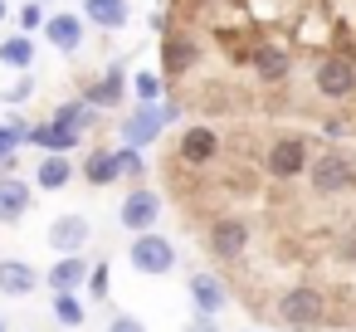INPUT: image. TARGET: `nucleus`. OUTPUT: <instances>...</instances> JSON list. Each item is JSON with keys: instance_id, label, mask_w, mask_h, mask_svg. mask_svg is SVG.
<instances>
[{"instance_id": "nucleus-14", "label": "nucleus", "mask_w": 356, "mask_h": 332, "mask_svg": "<svg viewBox=\"0 0 356 332\" xmlns=\"http://www.w3.org/2000/svg\"><path fill=\"white\" fill-rule=\"evenodd\" d=\"M44 40H49L59 54H79V49H83V20H79L74 10L49 15V20H44Z\"/></svg>"}, {"instance_id": "nucleus-9", "label": "nucleus", "mask_w": 356, "mask_h": 332, "mask_svg": "<svg viewBox=\"0 0 356 332\" xmlns=\"http://www.w3.org/2000/svg\"><path fill=\"white\" fill-rule=\"evenodd\" d=\"M156 215H161V196H156L152 186H132V191H127V200L118 205V220H122V230H132V235L152 230V225H156Z\"/></svg>"}, {"instance_id": "nucleus-27", "label": "nucleus", "mask_w": 356, "mask_h": 332, "mask_svg": "<svg viewBox=\"0 0 356 332\" xmlns=\"http://www.w3.org/2000/svg\"><path fill=\"white\" fill-rule=\"evenodd\" d=\"M25 142V122L10 118V122H0V157H15V147Z\"/></svg>"}, {"instance_id": "nucleus-33", "label": "nucleus", "mask_w": 356, "mask_h": 332, "mask_svg": "<svg viewBox=\"0 0 356 332\" xmlns=\"http://www.w3.org/2000/svg\"><path fill=\"white\" fill-rule=\"evenodd\" d=\"M337 254H341L346 264H356V225H351V230H346V235L337 239Z\"/></svg>"}, {"instance_id": "nucleus-30", "label": "nucleus", "mask_w": 356, "mask_h": 332, "mask_svg": "<svg viewBox=\"0 0 356 332\" xmlns=\"http://www.w3.org/2000/svg\"><path fill=\"white\" fill-rule=\"evenodd\" d=\"M30 93H35V79H30V74H20V79L6 88V103H25Z\"/></svg>"}, {"instance_id": "nucleus-1", "label": "nucleus", "mask_w": 356, "mask_h": 332, "mask_svg": "<svg viewBox=\"0 0 356 332\" xmlns=\"http://www.w3.org/2000/svg\"><path fill=\"white\" fill-rule=\"evenodd\" d=\"M273 317L288 327V332H322L332 317H327V293L317 283H293L273 298Z\"/></svg>"}, {"instance_id": "nucleus-10", "label": "nucleus", "mask_w": 356, "mask_h": 332, "mask_svg": "<svg viewBox=\"0 0 356 332\" xmlns=\"http://www.w3.org/2000/svg\"><path fill=\"white\" fill-rule=\"evenodd\" d=\"M166 122H171V118H166V103H137L132 118L122 122V142H127V147H147V142L161 137Z\"/></svg>"}, {"instance_id": "nucleus-16", "label": "nucleus", "mask_w": 356, "mask_h": 332, "mask_svg": "<svg viewBox=\"0 0 356 332\" xmlns=\"http://www.w3.org/2000/svg\"><path fill=\"white\" fill-rule=\"evenodd\" d=\"M30 200H35V191L20 176H0V225H20Z\"/></svg>"}, {"instance_id": "nucleus-37", "label": "nucleus", "mask_w": 356, "mask_h": 332, "mask_svg": "<svg viewBox=\"0 0 356 332\" xmlns=\"http://www.w3.org/2000/svg\"><path fill=\"white\" fill-rule=\"evenodd\" d=\"M15 166H20V157H0V176H10Z\"/></svg>"}, {"instance_id": "nucleus-8", "label": "nucleus", "mask_w": 356, "mask_h": 332, "mask_svg": "<svg viewBox=\"0 0 356 332\" xmlns=\"http://www.w3.org/2000/svg\"><path fill=\"white\" fill-rule=\"evenodd\" d=\"M215 157H220V132H215V127L191 122V127L176 137V161H186V166H210Z\"/></svg>"}, {"instance_id": "nucleus-34", "label": "nucleus", "mask_w": 356, "mask_h": 332, "mask_svg": "<svg viewBox=\"0 0 356 332\" xmlns=\"http://www.w3.org/2000/svg\"><path fill=\"white\" fill-rule=\"evenodd\" d=\"M147 30H152V35H166V30H171V15H166V10H152V15H147Z\"/></svg>"}, {"instance_id": "nucleus-23", "label": "nucleus", "mask_w": 356, "mask_h": 332, "mask_svg": "<svg viewBox=\"0 0 356 332\" xmlns=\"http://www.w3.org/2000/svg\"><path fill=\"white\" fill-rule=\"evenodd\" d=\"M93 118H98V108H93L88 98H69V103L54 108V122H59V127H74V132L93 127Z\"/></svg>"}, {"instance_id": "nucleus-36", "label": "nucleus", "mask_w": 356, "mask_h": 332, "mask_svg": "<svg viewBox=\"0 0 356 332\" xmlns=\"http://www.w3.org/2000/svg\"><path fill=\"white\" fill-rule=\"evenodd\" d=\"M327 137H346V118H327Z\"/></svg>"}, {"instance_id": "nucleus-3", "label": "nucleus", "mask_w": 356, "mask_h": 332, "mask_svg": "<svg viewBox=\"0 0 356 332\" xmlns=\"http://www.w3.org/2000/svg\"><path fill=\"white\" fill-rule=\"evenodd\" d=\"M307 186L312 196H341L346 186H356V157L341 152V147H327V152H312V166H307Z\"/></svg>"}, {"instance_id": "nucleus-11", "label": "nucleus", "mask_w": 356, "mask_h": 332, "mask_svg": "<svg viewBox=\"0 0 356 332\" xmlns=\"http://www.w3.org/2000/svg\"><path fill=\"white\" fill-rule=\"evenodd\" d=\"M44 239H49V249H59V254H83V244L93 239V225H88V215H54L49 220V230H44Z\"/></svg>"}, {"instance_id": "nucleus-26", "label": "nucleus", "mask_w": 356, "mask_h": 332, "mask_svg": "<svg viewBox=\"0 0 356 332\" xmlns=\"http://www.w3.org/2000/svg\"><path fill=\"white\" fill-rule=\"evenodd\" d=\"M83 298L79 293H54V322L59 327H83Z\"/></svg>"}, {"instance_id": "nucleus-35", "label": "nucleus", "mask_w": 356, "mask_h": 332, "mask_svg": "<svg viewBox=\"0 0 356 332\" xmlns=\"http://www.w3.org/2000/svg\"><path fill=\"white\" fill-rule=\"evenodd\" d=\"M186 332H220V327H215V317H210V313H195Z\"/></svg>"}, {"instance_id": "nucleus-28", "label": "nucleus", "mask_w": 356, "mask_h": 332, "mask_svg": "<svg viewBox=\"0 0 356 332\" xmlns=\"http://www.w3.org/2000/svg\"><path fill=\"white\" fill-rule=\"evenodd\" d=\"M44 20H49V15H44V6H40V0H30V6L20 10V30H25V35L44 30Z\"/></svg>"}, {"instance_id": "nucleus-39", "label": "nucleus", "mask_w": 356, "mask_h": 332, "mask_svg": "<svg viewBox=\"0 0 356 332\" xmlns=\"http://www.w3.org/2000/svg\"><path fill=\"white\" fill-rule=\"evenodd\" d=\"M0 20H6V0H0Z\"/></svg>"}, {"instance_id": "nucleus-4", "label": "nucleus", "mask_w": 356, "mask_h": 332, "mask_svg": "<svg viewBox=\"0 0 356 332\" xmlns=\"http://www.w3.org/2000/svg\"><path fill=\"white\" fill-rule=\"evenodd\" d=\"M312 88H317V98H327V103H351V98H356V59H346V54H322V59L312 64Z\"/></svg>"}, {"instance_id": "nucleus-15", "label": "nucleus", "mask_w": 356, "mask_h": 332, "mask_svg": "<svg viewBox=\"0 0 356 332\" xmlns=\"http://www.w3.org/2000/svg\"><path fill=\"white\" fill-rule=\"evenodd\" d=\"M79 137H83V132L59 127L54 118H49V122H40V127H25V147H40V152H64V157L79 147Z\"/></svg>"}, {"instance_id": "nucleus-22", "label": "nucleus", "mask_w": 356, "mask_h": 332, "mask_svg": "<svg viewBox=\"0 0 356 332\" xmlns=\"http://www.w3.org/2000/svg\"><path fill=\"white\" fill-rule=\"evenodd\" d=\"M83 20H93L103 30H122L127 25V0H83Z\"/></svg>"}, {"instance_id": "nucleus-40", "label": "nucleus", "mask_w": 356, "mask_h": 332, "mask_svg": "<svg viewBox=\"0 0 356 332\" xmlns=\"http://www.w3.org/2000/svg\"><path fill=\"white\" fill-rule=\"evenodd\" d=\"M40 6H49V0H40Z\"/></svg>"}, {"instance_id": "nucleus-2", "label": "nucleus", "mask_w": 356, "mask_h": 332, "mask_svg": "<svg viewBox=\"0 0 356 332\" xmlns=\"http://www.w3.org/2000/svg\"><path fill=\"white\" fill-rule=\"evenodd\" d=\"M259 166H264L268 181H298V176H307V166H312V142H307L302 132H278V137L264 147Z\"/></svg>"}, {"instance_id": "nucleus-31", "label": "nucleus", "mask_w": 356, "mask_h": 332, "mask_svg": "<svg viewBox=\"0 0 356 332\" xmlns=\"http://www.w3.org/2000/svg\"><path fill=\"white\" fill-rule=\"evenodd\" d=\"M88 293L93 298H108V264H93L88 269Z\"/></svg>"}, {"instance_id": "nucleus-13", "label": "nucleus", "mask_w": 356, "mask_h": 332, "mask_svg": "<svg viewBox=\"0 0 356 332\" xmlns=\"http://www.w3.org/2000/svg\"><path fill=\"white\" fill-rule=\"evenodd\" d=\"M249 64H254V74L264 79V84H288V74H293V54L283 49V45H254V54H249Z\"/></svg>"}, {"instance_id": "nucleus-38", "label": "nucleus", "mask_w": 356, "mask_h": 332, "mask_svg": "<svg viewBox=\"0 0 356 332\" xmlns=\"http://www.w3.org/2000/svg\"><path fill=\"white\" fill-rule=\"evenodd\" d=\"M191 6H220V0H191Z\"/></svg>"}, {"instance_id": "nucleus-21", "label": "nucleus", "mask_w": 356, "mask_h": 332, "mask_svg": "<svg viewBox=\"0 0 356 332\" xmlns=\"http://www.w3.org/2000/svg\"><path fill=\"white\" fill-rule=\"evenodd\" d=\"M44 278H49L54 293H74V288L88 278V259H83V254H59V264H54Z\"/></svg>"}, {"instance_id": "nucleus-24", "label": "nucleus", "mask_w": 356, "mask_h": 332, "mask_svg": "<svg viewBox=\"0 0 356 332\" xmlns=\"http://www.w3.org/2000/svg\"><path fill=\"white\" fill-rule=\"evenodd\" d=\"M0 64L30 74V69H35V40H30V35H10L6 45H0Z\"/></svg>"}, {"instance_id": "nucleus-32", "label": "nucleus", "mask_w": 356, "mask_h": 332, "mask_svg": "<svg viewBox=\"0 0 356 332\" xmlns=\"http://www.w3.org/2000/svg\"><path fill=\"white\" fill-rule=\"evenodd\" d=\"M108 332H147L132 313H113V322H108Z\"/></svg>"}, {"instance_id": "nucleus-29", "label": "nucleus", "mask_w": 356, "mask_h": 332, "mask_svg": "<svg viewBox=\"0 0 356 332\" xmlns=\"http://www.w3.org/2000/svg\"><path fill=\"white\" fill-rule=\"evenodd\" d=\"M118 161H122V176H142V166H147L142 161V147H127V142L118 147Z\"/></svg>"}, {"instance_id": "nucleus-19", "label": "nucleus", "mask_w": 356, "mask_h": 332, "mask_svg": "<svg viewBox=\"0 0 356 332\" xmlns=\"http://www.w3.org/2000/svg\"><path fill=\"white\" fill-rule=\"evenodd\" d=\"M83 181H88V186H113V181H122L118 152H113V147H93V152L83 157Z\"/></svg>"}, {"instance_id": "nucleus-7", "label": "nucleus", "mask_w": 356, "mask_h": 332, "mask_svg": "<svg viewBox=\"0 0 356 332\" xmlns=\"http://www.w3.org/2000/svg\"><path fill=\"white\" fill-rule=\"evenodd\" d=\"M195 59H200V40H195L191 30H166V35H161V74H166V79L191 74Z\"/></svg>"}, {"instance_id": "nucleus-17", "label": "nucleus", "mask_w": 356, "mask_h": 332, "mask_svg": "<svg viewBox=\"0 0 356 332\" xmlns=\"http://www.w3.org/2000/svg\"><path fill=\"white\" fill-rule=\"evenodd\" d=\"M35 288H40L35 264H25V259H0V293H6V298H30Z\"/></svg>"}, {"instance_id": "nucleus-18", "label": "nucleus", "mask_w": 356, "mask_h": 332, "mask_svg": "<svg viewBox=\"0 0 356 332\" xmlns=\"http://www.w3.org/2000/svg\"><path fill=\"white\" fill-rule=\"evenodd\" d=\"M186 288H191V303H195L200 313H210V317L229 303V288H225L215 274H191V278H186Z\"/></svg>"}, {"instance_id": "nucleus-12", "label": "nucleus", "mask_w": 356, "mask_h": 332, "mask_svg": "<svg viewBox=\"0 0 356 332\" xmlns=\"http://www.w3.org/2000/svg\"><path fill=\"white\" fill-rule=\"evenodd\" d=\"M127 84H132V79H127V74L113 64L108 74H98V79H88V84H83V98H88L98 113H103V108H122V98H127Z\"/></svg>"}, {"instance_id": "nucleus-25", "label": "nucleus", "mask_w": 356, "mask_h": 332, "mask_svg": "<svg viewBox=\"0 0 356 332\" xmlns=\"http://www.w3.org/2000/svg\"><path fill=\"white\" fill-rule=\"evenodd\" d=\"M132 93H137V103H166V79L142 69V74H132Z\"/></svg>"}, {"instance_id": "nucleus-20", "label": "nucleus", "mask_w": 356, "mask_h": 332, "mask_svg": "<svg viewBox=\"0 0 356 332\" xmlns=\"http://www.w3.org/2000/svg\"><path fill=\"white\" fill-rule=\"evenodd\" d=\"M69 181H74V161L64 152H49L44 161H35V186L40 191H64Z\"/></svg>"}, {"instance_id": "nucleus-5", "label": "nucleus", "mask_w": 356, "mask_h": 332, "mask_svg": "<svg viewBox=\"0 0 356 332\" xmlns=\"http://www.w3.org/2000/svg\"><path fill=\"white\" fill-rule=\"evenodd\" d=\"M127 259H132V269L147 274V278H161V274L176 269V249H171V239H161L156 230H142V235L127 244Z\"/></svg>"}, {"instance_id": "nucleus-6", "label": "nucleus", "mask_w": 356, "mask_h": 332, "mask_svg": "<svg viewBox=\"0 0 356 332\" xmlns=\"http://www.w3.org/2000/svg\"><path fill=\"white\" fill-rule=\"evenodd\" d=\"M205 249L215 254V259H244V249H249V225L239 220V215H220L210 230H205Z\"/></svg>"}]
</instances>
